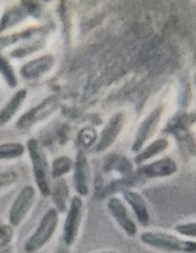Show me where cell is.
Masks as SVG:
<instances>
[{"mask_svg":"<svg viewBox=\"0 0 196 253\" xmlns=\"http://www.w3.org/2000/svg\"><path fill=\"white\" fill-rule=\"evenodd\" d=\"M169 146H170V142L168 138L165 137L157 138V140L152 141V142L148 143L147 146H145L141 151H138L133 161H135V163L137 166L145 165V163L150 162L152 158L162 155L164 151H167L168 148H169Z\"/></svg>","mask_w":196,"mask_h":253,"instance_id":"15","label":"cell"},{"mask_svg":"<svg viewBox=\"0 0 196 253\" xmlns=\"http://www.w3.org/2000/svg\"><path fill=\"white\" fill-rule=\"evenodd\" d=\"M17 180V173L14 170H2L0 172V190L15 184Z\"/></svg>","mask_w":196,"mask_h":253,"instance_id":"24","label":"cell"},{"mask_svg":"<svg viewBox=\"0 0 196 253\" xmlns=\"http://www.w3.org/2000/svg\"><path fill=\"white\" fill-rule=\"evenodd\" d=\"M163 110H164V109H163L162 105L157 106V108L153 109V110L143 119L142 123L138 126L135 138H133L132 152L137 153L138 151L142 150L146 146V143L155 136L158 127H159L160 120H162Z\"/></svg>","mask_w":196,"mask_h":253,"instance_id":"8","label":"cell"},{"mask_svg":"<svg viewBox=\"0 0 196 253\" xmlns=\"http://www.w3.org/2000/svg\"><path fill=\"white\" fill-rule=\"evenodd\" d=\"M84 203L80 197H73L69 203L68 210L66 211V219L62 231V244L72 247L76 244L79 236L81 222H83Z\"/></svg>","mask_w":196,"mask_h":253,"instance_id":"4","label":"cell"},{"mask_svg":"<svg viewBox=\"0 0 196 253\" xmlns=\"http://www.w3.org/2000/svg\"><path fill=\"white\" fill-rule=\"evenodd\" d=\"M26 147L20 142H6L0 145V161L17 160L24 156Z\"/></svg>","mask_w":196,"mask_h":253,"instance_id":"19","label":"cell"},{"mask_svg":"<svg viewBox=\"0 0 196 253\" xmlns=\"http://www.w3.org/2000/svg\"><path fill=\"white\" fill-rule=\"evenodd\" d=\"M98 132L91 126H86L83 127L77 135V145L80 147V151H85L86 148H90L95 146L96 141H98Z\"/></svg>","mask_w":196,"mask_h":253,"instance_id":"20","label":"cell"},{"mask_svg":"<svg viewBox=\"0 0 196 253\" xmlns=\"http://www.w3.org/2000/svg\"><path fill=\"white\" fill-rule=\"evenodd\" d=\"M125 123V113L118 111V113L114 114V115L109 119L108 123L105 124L104 128L101 130L100 135H99L98 141H96L95 143V148H94L95 152H104V151L109 150V148L118 141V136L122 132Z\"/></svg>","mask_w":196,"mask_h":253,"instance_id":"10","label":"cell"},{"mask_svg":"<svg viewBox=\"0 0 196 253\" xmlns=\"http://www.w3.org/2000/svg\"><path fill=\"white\" fill-rule=\"evenodd\" d=\"M106 209L111 219L115 221V224L122 230L123 234L128 237H136L138 234V227L133 217L131 216L128 208L120 198L110 197L106 203Z\"/></svg>","mask_w":196,"mask_h":253,"instance_id":"6","label":"cell"},{"mask_svg":"<svg viewBox=\"0 0 196 253\" xmlns=\"http://www.w3.org/2000/svg\"><path fill=\"white\" fill-rule=\"evenodd\" d=\"M178 172V163L172 157H163L157 161L147 162L137 167L136 174L146 179H156V178L172 177Z\"/></svg>","mask_w":196,"mask_h":253,"instance_id":"11","label":"cell"},{"mask_svg":"<svg viewBox=\"0 0 196 253\" xmlns=\"http://www.w3.org/2000/svg\"><path fill=\"white\" fill-rule=\"evenodd\" d=\"M74 161L68 156H59L54 158L51 165V178L52 179H59L64 175L68 174L73 169Z\"/></svg>","mask_w":196,"mask_h":253,"instance_id":"18","label":"cell"},{"mask_svg":"<svg viewBox=\"0 0 196 253\" xmlns=\"http://www.w3.org/2000/svg\"><path fill=\"white\" fill-rule=\"evenodd\" d=\"M36 202V190L32 185H25L15 198L9 210V224L11 227H17L22 224L31 211Z\"/></svg>","mask_w":196,"mask_h":253,"instance_id":"7","label":"cell"},{"mask_svg":"<svg viewBox=\"0 0 196 253\" xmlns=\"http://www.w3.org/2000/svg\"><path fill=\"white\" fill-rule=\"evenodd\" d=\"M73 165V184L78 197H88L90 193L91 170L85 151L77 152Z\"/></svg>","mask_w":196,"mask_h":253,"instance_id":"9","label":"cell"},{"mask_svg":"<svg viewBox=\"0 0 196 253\" xmlns=\"http://www.w3.org/2000/svg\"><path fill=\"white\" fill-rule=\"evenodd\" d=\"M98 253H118L116 251H103V252H98Z\"/></svg>","mask_w":196,"mask_h":253,"instance_id":"27","label":"cell"},{"mask_svg":"<svg viewBox=\"0 0 196 253\" xmlns=\"http://www.w3.org/2000/svg\"><path fill=\"white\" fill-rule=\"evenodd\" d=\"M0 74L10 86H16L17 79L14 73V69H12L10 62L6 58H4L1 54H0Z\"/></svg>","mask_w":196,"mask_h":253,"instance_id":"21","label":"cell"},{"mask_svg":"<svg viewBox=\"0 0 196 253\" xmlns=\"http://www.w3.org/2000/svg\"><path fill=\"white\" fill-rule=\"evenodd\" d=\"M49 197H52L54 209L58 214H63L68 210L69 203H71V192H69L68 183L63 179H54V183L51 185V193Z\"/></svg>","mask_w":196,"mask_h":253,"instance_id":"14","label":"cell"},{"mask_svg":"<svg viewBox=\"0 0 196 253\" xmlns=\"http://www.w3.org/2000/svg\"><path fill=\"white\" fill-rule=\"evenodd\" d=\"M27 152L32 166V174L37 189L39 190L42 197H49L52 185L51 166L47 158L46 151L43 146L36 138H30L26 143Z\"/></svg>","mask_w":196,"mask_h":253,"instance_id":"1","label":"cell"},{"mask_svg":"<svg viewBox=\"0 0 196 253\" xmlns=\"http://www.w3.org/2000/svg\"><path fill=\"white\" fill-rule=\"evenodd\" d=\"M54 64H56V58L52 54H44L25 63L20 69V74L26 81H35L51 72Z\"/></svg>","mask_w":196,"mask_h":253,"instance_id":"12","label":"cell"},{"mask_svg":"<svg viewBox=\"0 0 196 253\" xmlns=\"http://www.w3.org/2000/svg\"><path fill=\"white\" fill-rule=\"evenodd\" d=\"M104 168L109 173H118L120 174V178L126 177V175L132 173V163L121 155H111L106 158L104 163Z\"/></svg>","mask_w":196,"mask_h":253,"instance_id":"17","label":"cell"},{"mask_svg":"<svg viewBox=\"0 0 196 253\" xmlns=\"http://www.w3.org/2000/svg\"><path fill=\"white\" fill-rule=\"evenodd\" d=\"M59 224V214L54 208L47 210L37 225L34 234L25 241L24 251L26 253H36L41 251L56 234Z\"/></svg>","mask_w":196,"mask_h":253,"instance_id":"3","label":"cell"},{"mask_svg":"<svg viewBox=\"0 0 196 253\" xmlns=\"http://www.w3.org/2000/svg\"><path fill=\"white\" fill-rule=\"evenodd\" d=\"M14 230L10 225H0V250L12 241Z\"/></svg>","mask_w":196,"mask_h":253,"instance_id":"25","label":"cell"},{"mask_svg":"<svg viewBox=\"0 0 196 253\" xmlns=\"http://www.w3.org/2000/svg\"><path fill=\"white\" fill-rule=\"evenodd\" d=\"M27 98V90L26 89H20L16 93L12 94L11 98L4 104L1 109H0V126L5 125L9 123L12 118L17 114L20 108L22 106L24 101Z\"/></svg>","mask_w":196,"mask_h":253,"instance_id":"16","label":"cell"},{"mask_svg":"<svg viewBox=\"0 0 196 253\" xmlns=\"http://www.w3.org/2000/svg\"><path fill=\"white\" fill-rule=\"evenodd\" d=\"M58 109V98L57 96H48V98L42 100L39 104L35 105L32 109H30L21 118H19V120L16 121V127L21 131L30 130L35 125H37L39 123L53 115Z\"/></svg>","mask_w":196,"mask_h":253,"instance_id":"5","label":"cell"},{"mask_svg":"<svg viewBox=\"0 0 196 253\" xmlns=\"http://www.w3.org/2000/svg\"><path fill=\"white\" fill-rule=\"evenodd\" d=\"M174 231L179 234L180 236L187 237V239L195 240L196 237V224L193 222H184V224H178L174 226Z\"/></svg>","mask_w":196,"mask_h":253,"instance_id":"23","label":"cell"},{"mask_svg":"<svg viewBox=\"0 0 196 253\" xmlns=\"http://www.w3.org/2000/svg\"><path fill=\"white\" fill-rule=\"evenodd\" d=\"M42 46H43V43H42V42H39V41L32 42V43L25 44V46H21V47H19V48L14 49V51L10 53V56L14 57V58H21V57H26V56H29V54H31V53H34V52L41 49Z\"/></svg>","mask_w":196,"mask_h":253,"instance_id":"22","label":"cell"},{"mask_svg":"<svg viewBox=\"0 0 196 253\" xmlns=\"http://www.w3.org/2000/svg\"><path fill=\"white\" fill-rule=\"evenodd\" d=\"M143 245L167 253H195V240H185L164 231H145L140 235Z\"/></svg>","mask_w":196,"mask_h":253,"instance_id":"2","label":"cell"},{"mask_svg":"<svg viewBox=\"0 0 196 253\" xmlns=\"http://www.w3.org/2000/svg\"><path fill=\"white\" fill-rule=\"evenodd\" d=\"M122 197L128 208L132 210L138 224L142 227H147L151 222V214L148 204L143 195L136 190L128 189L122 193Z\"/></svg>","mask_w":196,"mask_h":253,"instance_id":"13","label":"cell"},{"mask_svg":"<svg viewBox=\"0 0 196 253\" xmlns=\"http://www.w3.org/2000/svg\"><path fill=\"white\" fill-rule=\"evenodd\" d=\"M53 253H71V247L66 246V245L61 242V244L56 247V250H54Z\"/></svg>","mask_w":196,"mask_h":253,"instance_id":"26","label":"cell"}]
</instances>
